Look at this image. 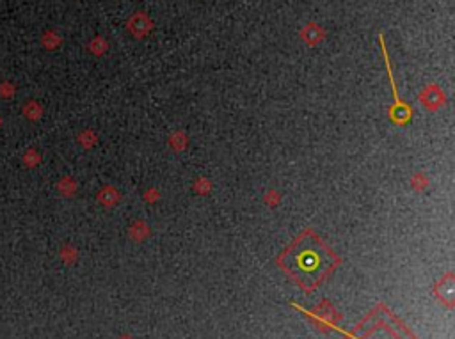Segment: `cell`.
<instances>
[{"mask_svg": "<svg viewBox=\"0 0 455 339\" xmlns=\"http://www.w3.org/2000/svg\"><path fill=\"white\" fill-rule=\"evenodd\" d=\"M279 263L302 284L315 286L331 272L338 259L311 229H306L281 254Z\"/></svg>", "mask_w": 455, "mask_h": 339, "instance_id": "6da1fadb", "label": "cell"}, {"mask_svg": "<svg viewBox=\"0 0 455 339\" xmlns=\"http://www.w3.org/2000/svg\"><path fill=\"white\" fill-rule=\"evenodd\" d=\"M98 199H100V203L109 204L110 206V204H114L116 201H118V192H116L114 189H110V187H105V189L98 194Z\"/></svg>", "mask_w": 455, "mask_h": 339, "instance_id": "7a4b0ae2", "label": "cell"}, {"mask_svg": "<svg viewBox=\"0 0 455 339\" xmlns=\"http://www.w3.org/2000/svg\"><path fill=\"white\" fill-rule=\"evenodd\" d=\"M23 112H25V115H27L29 119H32V121H34V119L41 117V107H39L36 102H29L27 105H25Z\"/></svg>", "mask_w": 455, "mask_h": 339, "instance_id": "3957f363", "label": "cell"}, {"mask_svg": "<svg viewBox=\"0 0 455 339\" xmlns=\"http://www.w3.org/2000/svg\"><path fill=\"white\" fill-rule=\"evenodd\" d=\"M41 43L45 45V48H55V46L61 43V39L57 38L53 32H46V34L41 38Z\"/></svg>", "mask_w": 455, "mask_h": 339, "instance_id": "277c9868", "label": "cell"}, {"mask_svg": "<svg viewBox=\"0 0 455 339\" xmlns=\"http://www.w3.org/2000/svg\"><path fill=\"white\" fill-rule=\"evenodd\" d=\"M23 162L29 165V167H34V165L39 162V155L36 153V151H27L23 157Z\"/></svg>", "mask_w": 455, "mask_h": 339, "instance_id": "5b68a950", "label": "cell"}, {"mask_svg": "<svg viewBox=\"0 0 455 339\" xmlns=\"http://www.w3.org/2000/svg\"><path fill=\"white\" fill-rule=\"evenodd\" d=\"M0 95H2L4 98H11V96L14 95L13 84H9V82H4V84L0 85Z\"/></svg>", "mask_w": 455, "mask_h": 339, "instance_id": "8992f818", "label": "cell"}, {"mask_svg": "<svg viewBox=\"0 0 455 339\" xmlns=\"http://www.w3.org/2000/svg\"><path fill=\"white\" fill-rule=\"evenodd\" d=\"M0 122H2V119H0Z\"/></svg>", "mask_w": 455, "mask_h": 339, "instance_id": "52a82bcc", "label": "cell"}]
</instances>
